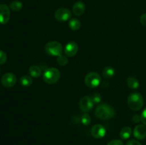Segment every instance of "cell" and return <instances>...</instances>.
<instances>
[{
  "label": "cell",
  "mask_w": 146,
  "mask_h": 145,
  "mask_svg": "<svg viewBox=\"0 0 146 145\" xmlns=\"http://www.w3.org/2000/svg\"><path fill=\"white\" fill-rule=\"evenodd\" d=\"M29 72L33 78H38L41 74V69L38 65H31L29 69Z\"/></svg>",
  "instance_id": "9a60e30c"
},
{
  "label": "cell",
  "mask_w": 146,
  "mask_h": 145,
  "mask_svg": "<svg viewBox=\"0 0 146 145\" xmlns=\"http://www.w3.org/2000/svg\"><path fill=\"white\" fill-rule=\"evenodd\" d=\"M107 145H124L122 141L119 140V139H114V140L111 141L107 144Z\"/></svg>",
  "instance_id": "d4e9b609"
},
{
  "label": "cell",
  "mask_w": 146,
  "mask_h": 145,
  "mask_svg": "<svg viewBox=\"0 0 146 145\" xmlns=\"http://www.w3.org/2000/svg\"><path fill=\"white\" fill-rule=\"evenodd\" d=\"M1 82L3 86L6 88H11L17 82V77L12 72H7L2 76Z\"/></svg>",
  "instance_id": "52a82bcc"
},
{
  "label": "cell",
  "mask_w": 146,
  "mask_h": 145,
  "mask_svg": "<svg viewBox=\"0 0 146 145\" xmlns=\"http://www.w3.org/2000/svg\"><path fill=\"white\" fill-rule=\"evenodd\" d=\"M81 22L77 18H72L68 22V26L73 31H77L81 28Z\"/></svg>",
  "instance_id": "ac0fdd59"
},
{
  "label": "cell",
  "mask_w": 146,
  "mask_h": 145,
  "mask_svg": "<svg viewBox=\"0 0 146 145\" xmlns=\"http://www.w3.org/2000/svg\"><path fill=\"white\" fill-rule=\"evenodd\" d=\"M127 85L131 89L135 90L139 88V82L135 77H129L127 79Z\"/></svg>",
  "instance_id": "2e32d148"
},
{
  "label": "cell",
  "mask_w": 146,
  "mask_h": 145,
  "mask_svg": "<svg viewBox=\"0 0 146 145\" xmlns=\"http://www.w3.org/2000/svg\"><path fill=\"white\" fill-rule=\"evenodd\" d=\"M61 73L60 71L56 68H47L43 75V80L44 82L49 85L56 83L59 80Z\"/></svg>",
  "instance_id": "3957f363"
},
{
  "label": "cell",
  "mask_w": 146,
  "mask_h": 145,
  "mask_svg": "<svg viewBox=\"0 0 146 145\" xmlns=\"http://www.w3.org/2000/svg\"><path fill=\"white\" fill-rule=\"evenodd\" d=\"M131 133H132V130H131V127H124L120 132V136L121 139L125 140V139H128L131 136Z\"/></svg>",
  "instance_id": "e0dca14e"
},
{
  "label": "cell",
  "mask_w": 146,
  "mask_h": 145,
  "mask_svg": "<svg viewBox=\"0 0 146 145\" xmlns=\"http://www.w3.org/2000/svg\"><path fill=\"white\" fill-rule=\"evenodd\" d=\"M141 122L144 124V125H146V107L143 109L142 114L141 115Z\"/></svg>",
  "instance_id": "484cf974"
},
{
  "label": "cell",
  "mask_w": 146,
  "mask_h": 145,
  "mask_svg": "<svg viewBox=\"0 0 146 145\" xmlns=\"http://www.w3.org/2000/svg\"><path fill=\"white\" fill-rule=\"evenodd\" d=\"M102 75L106 79H111L115 75V69L111 66L106 67L103 71Z\"/></svg>",
  "instance_id": "5bb4252c"
},
{
  "label": "cell",
  "mask_w": 146,
  "mask_h": 145,
  "mask_svg": "<svg viewBox=\"0 0 146 145\" xmlns=\"http://www.w3.org/2000/svg\"><path fill=\"white\" fill-rule=\"evenodd\" d=\"M90 98H91V100L94 102V104H98L101 101V96L98 92H94Z\"/></svg>",
  "instance_id": "603a6c76"
},
{
  "label": "cell",
  "mask_w": 146,
  "mask_h": 145,
  "mask_svg": "<svg viewBox=\"0 0 146 145\" xmlns=\"http://www.w3.org/2000/svg\"><path fill=\"white\" fill-rule=\"evenodd\" d=\"M143 98L138 92L131 93L128 98V105L131 109L138 111L143 106Z\"/></svg>",
  "instance_id": "7a4b0ae2"
},
{
  "label": "cell",
  "mask_w": 146,
  "mask_h": 145,
  "mask_svg": "<svg viewBox=\"0 0 146 145\" xmlns=\"http://www.w3.org/2000/svg\"><path fill=\"white\" fill-rule=\"evenodd\" d=\"M54 17H55L56 20L59 22H65L70 19V18L71 17V12L68 9L61 7V8L58 9L55 11Z\"/></svg>",
  "instance_id": "8992f818"
},
{
  "label": "cell",
  "mask_w": 146,
  "mask_h": 145,
  "mask_svg": "<svg viewBox=\"0 0 146 145\" xmlns=\"http://www.w3.org/2000/svg\"><path fill=\"white\" fill-rule=\"evenodd\" d=\"M20 83L23 86H31L33 83V79L31 78V77L28 76V75H24L20 78Z\"/></svg>",
  "instance_id": "d6986e66"
},
{
  "label": "cell",
  "mask_w": 146,
  "mask_h": 145,
  "mask_svg": "<svg viewBox=\"0 0 146 145\" xmlns=\"http://www.w3.org/2000/svg\"><path fill=\"white\" fill-rule=\"evenodd\" d=\"M86 10V6L82 1H77L73 6V12L74 15L79 16L84 13Z\"/></svg>",
  "instance_id": "4fadbf2b"
},
{
  "label": "cell",
  "mask_w": 146,
  "mask_h": 145,
  "mask_svg": "<svg viewBox=\"0 0 146 145\" xmlns=\"http://www.w3.org/2000/svg\"><path fill=\"white\" fill-rule=\"evenodd\" d=\"M95 115L98 119L106 120L111 119L115 115V111L109 105L103 103L97 107L95 111Z\"/></svg>",
  "instance_id": "6da1fadb"
},
{
  "label": "cell",
  "mask_w": 146,
  "mask_h": 145,
  "mask_svg": "<svg viewBox=\"0 0 146 145\" xmlns=\"http://www.w3.org/2000/svg\"><path fill=\"white\" fill-rule=\"evenodd\" d=\"M126 145H142L139 142L135 140V139H131V140H129L126 143Z\"/></svg>",
  "instance_id": "83f0119b"
},
{
  "label": "cell",
  "mask_w": 146,
  "mask_h": 145,
  "mask_svg": "<svg viewBox=\"0 0 146 145\" xmlns=\"http://www.w3.org/2000/svg\"><path fill=\"white\" fill-rule=\"evenodd\" d=\"M93 107H94V102H92L90 97L84 96L80 100L79 108L82 112H88L92 109Z\"/></svg>",
  "instance_id": "ba28073f"
},
{
  "label": "cell",
  "mask_w": 146,
  "mask_h": 145,
  "mask_svg": "<svg viewBox=\"0 0 146 145\" xmlns=\"http://www.w3.org/2000/svg\"><path fill=\"white\" fill-rule=\"evenodd\" d=\"M68 62V58L66 55H60L59 56L57 57V63L59 64L60 65H66Z\"/></svg>",
  "instance_id": "44dd1931"
},
{
  "label": "cell",
  "mask_w": 146,
  "mask_h": 145,
  "mask_svg": "<svg viewBox=\"0 0 146 145\" xmlns=\"http://www.w3.org/2000/svg\"><path fill=\"white\" fill-rule=\"evenodd\" d=\"M44 51L48 55L58 57L62 54L63 47L58 41H50L46 44Z\"/></svg>",
  "instance_id": "277c9868"
},
{
  "label": "cell",
  "mask_w": 146,
  "mask_h": 145,
  "mask_svg": "<svg viewBox=\"0 0 146 145\" xmlns=\"http://www.w3.org/2000/svg\"><path fill=\"white\" fill-rule=\"evenodd\" d=\"M91 122V117L88 114L85 113L81 117V123L84 125H88Z\"/></svg>",
  "instance_id": "7402d4cb"
},
{
  "label": "cell",
  "mask_w": 146,
  "mask_h": 145,
  "mask_svg": "<svg viewBox=\"0 0 146 145\" xmlns=\"http://www.w3.org/2000/svg\"><path fill=\"white\" fill-rule=\"evenodd\" d=\"M106 133V130L104 126L101 125H96L92 127L91 130V134L93 137L96 139H101L104 137Z\"/></svg>",
  "instance_id": "9c48e42d"
},
{
  "label": "cell",
  "mask_w": 146,
  "mask_h": 145,
  "mask_svg": "<svg viewBox=\"0 0 146 145\" xmlns=\"http://www.w3.org/2000/svg\"><path fill=\"white\" fill-rule=\"evenodd\" d=\"M10 9L14 11H19L22 9L23 4L19 1H13L10 3Z\"/></svg>",
  "instance_id": "ffe728a7"
},
{
  "label": "cell",
  "mask_w": 146,
  "mask_h": 145,
  "mask_svg": "<svg viewBox=\"0 0 146 145\" xmlns=\"http://www.w3.org/2000/svg\"><path fill=\"white\" fill-rule=\"evenodd\" d=\"M86 85L88 88H94L98 87L101 84V78L98 73L96 72H91L86 75L84 78Z\"/></svg>",
  "instance_id": "5b68a950"
},
{
  "label": "cell",
  "mask_w": 146,
  "mask_h": 145,
  "mask_svg": "<svg viewBox=\"0 0 146 145\" xmlns=\"http://www.w3.org/2000/svg\"><path fill=\"white\" fill-rule=\"evenodd\" d=\"M78 51V46L77 44L74 41L68 43L66 45L65 48H64V52H65L66 55L67 57H73L76 55Z\"/></svg>",
  "instance_id": "8fae6325"
},
{
  "label": "cell",
  "mask_w": 146,
  "mask_h": 145,
  "mask_svg": "<svg viewBox=\"0 0 146 145\" xmlns=\"http://www.w3.org/2000/svg\"><path fill=\"white\" fill-rule=\"evenodd\" d=\"M10 19V10L6 4H0V24H6Z\"/></svg>",
  "instance_id": "30bf717a"
},
{
  "label": "cell",
  "mask_w": 146,
  "mask_h": 145,
  "mask_svg": "<svg viewBox=\"0 0 146 145\" xmlns=\"http://www.w3.org/2000/svg\"><path fill=\"white\" fill-rule=\"evenodd\" d=\"M140 21H141V24L146 26V13L142 14L141 16V18H140Z\"/></svg>",
  "instance_id": "4316f807"
},
{
  "label": "cell",
  "mask_w": 146,
  "mask_h": 145,
  "mask_svg": "<svg viewBox=\"0 0 146 145\" xmlns=\"http://www.w3.org/2000/svg\"><path fill=\"white\" fill-rule=\"evenodd\" d=\"M132 120L133 122H139L140 121H141V117L140 115H134L132 117Z\"/></svg>",
  "instance_id": "f1b7e54d"
},
{
  "label": "cell",
  "mask_w": 146,
  "mask_h": 145,
  "mask_svg": "<svg viewBox=\"0 0 146 145\" xmlns=\"http://www.w3.org/2000/svg\"><path fill=\"white\" fill-rule=\"evenodd\" d=\"M7 54L4 51L0 50V65H2V64H4L6 62H7Z\"/></svg>",
  "instance_id": "cb8c5ba5"
},
{
  "label": "cell",
  "mask_w": 146,
  "mask_h": 145,
  "mask_svg": "<svg viewBox=\"0 0 146 145\" xmlns=\"http://www.w3.org/2000/svg\"><path fill=\"white\" fill-rule=\"evenodd\" d=\"M133 135L136 139H143L146 137V127L143 125H138L134 128Z\"/></svg>",
  "instance_id": "7c38bea8"
}]
</instances>
